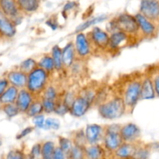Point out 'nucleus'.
<instances>
[{"mask_svg": "<svg viewBox=\"0 0 159 159\" xmlns=\"http://www.w3.org/2000/svg\"><path fill=\"white\" fill-rule=\"evenodd\" d=\"M125 110V102L121 98H116L99 107V113L106 119H116L122 116Z\"/></svg>", "mask_w": 159, "mask_h": 159, "instance_id": "obj_1", "label": "nucleus"}, {"mask_svg": "<svg viewBox=\"0 0 159 159\" xmlns=\"http://www.w3.org/2000/svg\"><path fill=\"white\" fill-rule=\"evenodd\" d=\"M47 72L43 68H35L30 73L27 78L28 90L32 93H40L47 82Z\"/></svg>", "mask_w": 159, "mask_h": 159, "instance_id": "obj_2", "label": "nucleus"}, {"mask_svg": "<svg viewBox=\"0 0 159 159\" xmlns=\"http://www.w3.org/2000/svg\"><path fill=\"white\" fill-rule=\"evenodd\" d=\"M115 27L125 33H136L139 29V26L135 17L128 14L120 15L116 19Z\"/></svg>", "mask_w": 159, "mask_h": 159, "instance_id": "obj_3", "label": "nucleus"}, {"mask_svg": "<svg viewBox=\"0 0 159 159\" xmlns=\"http://www.w3.org/2000/svg\"><path fill=\"white\" fill-rule=\"evenodd\" d=\"M120 130H117L116 128H113V127L108 129L104 137V144L107 149L114 151L121 145L123 139L120 134Z\"/></svg>", "mask_w": 159, "mask_h": 159, "instance_id": "obj_4", "label": "nucleus"}, {"mask_svg": "<svg viewBox=\"0 0 159 159\" xmlns=\"http://www.w3.org/2000/svg\"><path fill=\"white\" fill-rule=\"evenodd\" d=\"M141 12L148 20H155L159 16L158 0H141Z\"/></svg>", "mask_w": 159, "mask_h": 159, "instance_id": "obj_5", "label": "nucleus"}, {"mask_svg": "<svg viewBox=\"0 0 159 159\" xmlns=\"http://www.w3.org/2000/svg\"><path fill=\"white\" fill-rule=\"evenodd\" d=\"M141 83L134 82L130 84L127 88L125 94V104L133 107L137 103L141 94Z\"/></svg>", "mask_w": 159, "mask_h": 159, "instance_id": "obj_6", "label": "nucleus"}, {"mask_svg": "<svg viewBox=\"0 0 159 159\" xmlns=\"http://www.w3.org/2000/svg\"><path fill=\"white\" fill-rule=\"evenodd\" d=\"M90 105L88 97H79L73 101L71 104V114L75 116H82L86 113Z\"/></svg>", "mask_w": 159, "mask_h": 159, "instance_id": "obj_7", "label": "nucleus"}, {"mask_svg": "<svg viewBox=\"0 0 159 159\" xmlns=\"http://www.w3.org/2000/svg\"><path fill=\"white\" fill-rule=\"evenodd\" d=\"M85 139L89 144H96L102 136V127L97 124H89L85 129Z\"/></svg>", "mask_w": 159, "mask_h": 159, "instance_id": "obj_8", "label": "nucleus"}, {"mask_svg": "<svg viewBox=\"0 0 159 159\" xmlns=\"http://www.w3.org/2000/svg\"><path fill=\"white\" fill-rule=\"evenodd\" d=\"M140 129L137 125L134 124H129L120 129V134L123 141H132L140 136Z\"/></svg>", "mask_w": 159, "mask_h": 159, "instance_id": "obj_9", "label": "nucleus"}, {"mask_svg": "<svg viewBox=\"0 0 159 159\" xmlns=\"http://www.w3.org/2000/svg\"><path fill=\"white\" fill-rule=\"evenodd\" d=\"M0 33L7 37H13L16 34L15 26L2 10H0Z\"/></svg>", "mask_w": 159, "mask_h": 159, "instance_id": "obj_10", "label": "nucleus"}, {"mask_svg": "<svg viewBox=\"0 0 159 159\" xmlns=\"http://www.w3.org/2000/svg\"><path fill=\"white\" fill-rule=\"evenodd\" d=\"M16 101V105L17 106L20 111H27L30 105L32 102V97H31L30 93L24 89L21 90L20 93H18Z\"/></svg>", "mask_w": 159, "mask_h": 159, "instance_id": "obj_11", "label": "nucleus"}, {"mask_svg": "<svg viewBox=\"0 0 159 159\" xmlns=\"http://www.w3.org/2000/svg\"><path fill=\"white\" fill-rule=\"evenodd\" d=\"M92 38H93L94 43L99 48H106L109 44L110 37H109L108 34L99 27H95L93 30Z\"/></svg>", "mask_w": 159, "mask_h": 159, "instance_id": "obj_12", "label": "nucleus"}, {"mask_svg": "<svg viewBox=\"0 0 159 159\" xmlns=\"http://www.w3.org/2000/svg\"><path fill=\"white\" fill-rule=\"evenodd\" d=\"M8 79L14 86L17 88H21L25 86L27 82V76L26 74L23 71H12L8 75Z\"/></svg>", "mask_w": 159, "mask_h": 159, "instance_id": "obj_13", "label": "nucleus"}, {"mask_svg": "<svg viewBox=\"0 0 159 159\" xmlns=\"http://www.w3.org/2000/svg\"><path fill=\"white\" fill-rule=\"evenodd\" d=\"M75 48L80 56H86L89 53V45L85 34L80 33L78 34L76 37Z\"/></svg>", "mask_w": 159, "mask_h": 159, "instance_id": "obj_14", "label": "nucleus"}, {"mask_svg": "<svg viewBox=\"0 0 159 159\" xmlns=\"http://www.w3.org/2000/svg\"><path fill=\"white\" fill-rule=\"evenodd\" d=\"M135 18H136L137 22H138V26L142 30L144 34H147V35H150V34H153L154 31H155V26L149 21L148 19L146 18L141 13L137 14Z\"/></svg>", "mask_w": 159, "mask_h": 159, "instance_id": "obj_15", "label": "nucleus"}, {"mask_svg": "<svg viewBox=\"0 0 159 159\" xmlns=\"http://www.w3.org/2000/svg\"><path fill=\"white\" fill-rule=\"evenodd\" d=\"M0 6L2 11L6 16L10 17L16 16L18 10L14 0H0Z\"/></svg>", "mask_w": 159, "mask_h": 159, "instance_id": "obj_16", "label": "nucleus"}, {"mask_svg": "<svg viewBox=\"0 0 159 159\" xmlns=\"http://www.w3.org/2000/svg\"><path fill=\"white\" fill-rule=\"evenodd\" d=\"M154 97H155V89H154L152 81L149 79H145L141 86L140 98L143 99H152Z\"/></svg>", "mask_w": 159, "mask_h": 159, "instance_id": "obj_17", "label": "nucleus"}, {"mask_svg": "<svg viewBox=\"0 0 159 159\" xmlns=\"http://www.w3.org/2000/svg\"><path fill=\"white\" fill-rule=\"evenodd\" d=\"M18 95V89L17 87L11 86L8 89L5 90L4 93L0 96V101L2 103L7 104L12 103L16 101Z\"/></svg>", "mask_w": 159, "mask_h": 159, "instance_id": "obj_18", "label": "nucleus"}, {"mask_svg": "<svg viewBox=\"0 0 159 159\" xmlns=\"http://www.w3.org/2000/svg\"><path fill=\"white\" fill-rule=\"evenodd\" d=\"M74 45L72 43H68L62 51V63L67 67H69L74 60Z\"/></svg>", "mask_w": 159, "mask_h": 159, "instance_id": "obj_19", "label": "nucleus"}, {"mask_svg": "<svg viewBox=\"0 0 159 159\" xmlns=\"http://www.w3.org/2000/svg\"><path fill=\"white\" fill-rule=\"evenodd\" d=\"M136 154L134 147L130 144H121L116 150V155L119 158H129Z\"/></svg>", "mask_w": 159, "mask_h": 159, "instance_id": "obj_20", "label": "nucleus"}, {"mask_svg": "<svg viewBox=\"0 0 159 159\" xmlns=\"http://www.w3.org/2000/svg\"><path fill=\"white\" fill-rule=\"evenodd\" d=\"M127 39V34L124 31H118L111 35L109 40V44L113 48H116Z\"/></svg>", "mask_w": 159, "mask_h": 159, "instance_id": "obj_21", "label": "nucleus"}, {"mask_svg": "<svg viewBox=\"0 0 159 159\" xmlns=\"http://www.w3.org/2000/svg\"><path fill=\"white\" fill-rule=\"evenodd\" d=\"M18 5L22 10L27 12H34L39 6L38 0H18Z\"/></svg>", "mask_w": 159, "mask_h": 159, "instance_id": "obj_22", "label": "nucleus"}, {"mask_svg": "<svg viewBox=\"0 0 159 159\" xmlns=\"http://www.w3.org/2000/svg\"><path fill=\"white\" fill-rule=\"evenodd\" d=\"M52 58L56 69H61L62 67V51L58 46H54L52 49Z\"/></svg>", "mask_w": 159, "mask_h": 159, "instance_id": "obj_23", "label": "nucleus"}, {"mask_svg": "<svg viewBox=\"0 0 159 159\" xmlns=\"http://www.w3.org/2000/svg\"><path fill=\"white\" fill-rule=\"evenodd\" d=\"M54 144L51 141L44 143L41 147V155L45 159L53 158V154L54 151Z\"/></svg>", "mask_w": 159, "mask_h": 159, "instance_id": "obj_24", "label": "nucleus"}, {"mask_svg": "<svg viewBox=\"0 0 159 159\" xmlns=\"http://www.w3.org/2000/svg\"><path fill=\"white\" fill-rule=\"evenodd\" d=\"M37 67V62L32 58H29L23 61L20 65V70L25 74H30Z\"/></svg>", "mask_w": 159, "mask_h": 159, "instance_id": "obj_25", "label": "nucleus"}, {"mask_svg": "<svg viewBox=\"0 0 159 159\" xmlns=\"http://www.w3.org/2000/svg\"><path fill=\"white\" fill-rule=\"evenodd\" d=\"M85 154L89 158H99L102 156V150L99 146L93 145L85 149Z\"/></svg>", "mask_w": 159, "mask_h": 159, "instance_id": "obj_26", "label": "nucleus"}, {"mask_svg": "<svg viewBox=\"0 0 159 159\" xmlns=\"http://www.w3.org/2000/svg\"><path fill=\"white\" fill-rule=\"evenodd\" d=\"M43 110V108L42 102H34V103L31 102V104L30 105L29 108L27 110V113L30 116H34L38 114H40Z\"/></svg>", "mask_w": 159, "mask_h": 159, "instance_id": "obj_27", "label": "nucleus"}, {"mask_svg": "<svg viewBox=\"0 0 159 159\" xmlns=\"http://www.w3.org/2000/svg\"><path fill=\"white\" fill-rule=\"evenodd\" d=\"M39 66L44 69L45 71H51L54 68V63L53 58L49 56H45L39 62Z\"/></svg>", "mask_w": 159, "mask_h": 159, "instance_id": "obj_28", "label": "nucleus"}, {"mask_svg": "<svg viewBox=\"0 0 159 159\" xmlns=\"http://www.w3.org/2000/svg\"><path fill=\"white\" fill-rule=\"evenodd\" d=\"M106 18H107V17L104 16H102L96 17V18L93 19V20H89V21L85 22V23H83L82 24H81L80 26H78L77 29H76V32H80V31L84 30L87 29L88 27L91 26L92 25H94L96 24V23H99V22L103 21Z\"/></svg>", "mask_w": 159, "mask_h": 159, "instance_id": "obj_29", "label": "nucleus"}, {"mask_svg": "<svg viewBox=\"0 0 159 159\" xmlns=\"http://www.w3.org/2000/svg\"><path fill=\"white\" fill-rule=\"evenodd\" d=\"M3 110H4V112L6 113V114L8 116H9V117H12V116H16V115L18 114L19 111H20L18 107H17V106L13 104V102H12V103L6 104V106L4 107Z\"/></svg>", "mask_w": 159, "mask_h": 159, "instance_id": "obj_30", "label": "nucleus"}, {"mask_svg": "<svg viewBox=\"0 0 159 159\" xmlns=\"http://www.w3.org/2000/svg\"><path fill=\"white\" fill-rule=\"evenodd\" d=\"M70 155V158H76V159H79V158H82L84 156V152L82 151V147H79V146L76 145L75 147L71 148V151L68 153Z\"/></svg>", "mask_w": 159, "mask_h": 159, "instance_id": "obj_31", "label": "nucleus"}, {"mask_svg": "<svg viewBox=\"0 0 159 159\" xmlns=\"http://www.w3.org/2000/svg\"><path fill=\"white\" fill-rule=\"evenodd\" d=\"M60 127V123L57 119L54 118H48L46 120H44V124H43V128L45 129H57Z\"/></svg>", "mask_w": 159, "mask_h": 159, "instance_id": "obj_32", "label": "nucleus"}, {"mask_svg": "<svg viewBox=\"0 0 159 159\" xmlns=\"http://www.w3.org/2000/svg\"><path fill=\"white\" fill-rule=\"evenodd\" d=\"M59 144H60V148L65 153H69L71 148H72L71 141L65 138H59Z\"/></svg>", "mask_w": 159, "mask_h": 159, "instance_id": "obj_33", "label": "nucleus"}, {"mask_svg": "<svg viewBox=\"0 0 159 159\" xmlns=\"http://www.w3.org/2000/svg\"><path fill=\"white\" fill-rule=\"evenodd\" d=\"M42 105H43V110H44L45 112H47V113H51V112L54 111L55 103H54V100L43 98V102H42Z\"/></svg>", "mask_w": 159, "mask_h": 159, "instance_id": "obj_34", "label": "nucleus"}, {"mask_svg": "<svg viewBox=\"0 0 159 159\" xmlns=\"http://www.w3.org/2000/svg\"><path fill=\"white\" fill-rule=\"evenodd\" d=\"M41 155V145L40 144H37L32 148L30 152V157L32 158H37Z\"/></svg>", "mask_w": 159, "mask_h": 159, "instance_id": "obj_35", "label": "nucleus"}, {"mask_svg": "<svg viewBox=\"0 0 159 159\" xmlns=\"http://www.w3.org/2000/svg\"><path fill=\"white\" fill-rule=\"evenodd\" d=\"M33 121H34L36 127H39V128H43V124H44V116L40 114L34 116Z\"/></svg>", "mask_w": 159, "mask_h": 159, "instance_id": "obj_36", "label": "nucleus"}, {"mask_svg": "<svg viewBox=\"0 0 159 159\" xmlns=\"http://www.w3.org/2000/svg\"><path fill=\"white\" fill-rule=\"evenodd\" d=\"M56 91L53 87H49L48 89L45 91L44 96H43V98L48 99H51V100H54V99L56 98Z\"/></svg>", "mask_w": 159, "mask_h": 159, "instance_id": "obj_37", "label": "nucleus"}, {"mask_svg": "<svg viewBox=\"0 0 159 159\" xmlns=\"http://www.w3.org/2000/svg\"><path fill=\"white\" fill-rule=\"evenodd\" d=\"M68 110H69V107H68L65 103L61 104V105H58L57 107L55 106V108H54V111H55L56 113L61 115L67 113Z\"/></svg>", "mask_w": 159, "mask_h": 159, "instance_id": "obj_38", "label": "nucleus"}, {"mask_svg": "<svg viewBox=\"0 0 159 159\" xmlns=\"http://www.w3.org/2000/svg\"><path fill=\"white\" fill-rule=\"evenodd\" d=\"M24 158V155L19 151H12L7 155V158L9 159H20Z\"/></svg>", "mask_w": 159, "mask_h": 159, "instance_id": "obj_39", "label": "nucleus"}, {"mask_svg": "<svg viewBox=\"0 0 159 159\" xmlns=\"http://www.w3.org/2000/svg\"><path fill=\"white\" fill-rule=\"evenodd\" d=\"M65 152L62 151V149L61 148H54V154H53V158L55 159H63L65 158Z\"/></svg>", "mask_w": 159, "mask_h": 159, "instance_id": "obj_40", "label": "nucleus"}, {"mask_svg": "<svg viewBox=\"0 0 159 159\" xmlns=\"http://www.w3.org/2000/svg\"><path fill=\"white\" fill-rule=\"evenodd\" d=\"M8 86V81L6 79H0V96L5 92Z\"/></svg>", "mask_w": 159, "mask_h": 159, "instance_id": "obj_41", "label": "nucleus"}, {"mask_svg": "<svg viewBox=\"0 0 159 159\" xmlns=\"http://www.w3.org/2000/svg\"><path fill=\"white\" fill-rule=\"evenodd\" d=\"M33 130H34V128H33V127H26V128H25L24 130H23V131L20 134V135L18 136V138H23V137L26 136L27 134H30L33 131Z\"/></svg>", "mask_w": 159, "mask_h": 159, "instance_id": "obj_42", "label": "nucleus"}, {"mask_svg": "<svg viewBox=\"0 0 159 159\" xmlns=\"http://www.w3.org/2000/svg\"><path fill=\"white\" fill-rule=\"evenodd\" d=\"M154 85H155V91L159 96V75L156 76L154 81Z\"/></svg>", "mask_w": 159, "mask_h": 159, "instance_id": "obj_43", "label": "nucleus"}, {"mask_svg": "<svg viewBox=\"0 0 159 159\" xmlns=\"http://www.w3.org/2000/svg\"><path fill=\"white\" fill-rule=\"evenodd\" d=\"M75 5V2H68V3H67V4L65 5V8H64V10H65V11L70 10V9H72V8H74Z\"/></svg>", "mask_w": 159, "mask_h": 159, "instance_id": "obj_44", "label": "nucleus"}]
</instances>
